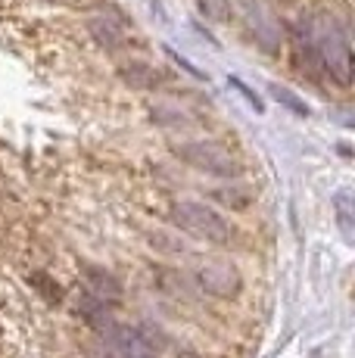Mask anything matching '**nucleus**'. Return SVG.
<instances>
[{
	"label": "nucleus",
	"instance_id": "nucleus-1",
	"mask_svg": "<svg viewBox=\"0 0 355 358\" xmlns=\"http://www.w3.org/2000/svg\"><path fill=\"white\" fill-rule=\"evenodd\" d=\"M305 44H309L312 59L337 81L340 87L352 85V47L346 38L343 25L337 19L318 16L315 22L305 29Z\"/></svg>",
	"mask_w": 355,
	"mask_h": 358
},
{
	"label": "nucleus",
	"instance_id": "nucleus-2",
	"mask_svg": "<svg viewBox=\"0 0 355 358\" xmlns=\"http://www.w3.org/2000/svg\"><path fill=\"white\" fill-rule=\"evenodd\" d=\"M172 222L181 231L194 234V237L206 240V243H228L231 240V224L206 203H196V199H181L172 206Z\"/></svg>",
	"mask_w": 355,
	"mask_h": 358
},
{
	"label": "nucleus",
	"instance_id": "nucleus-3",
	"mask_svg": "<svg viewBox=\"0 0 355 358\" xmlns=\"http://www.w3.org/2000/svg\"><path fill=\"white\" fill-rule=\"evenodd\" d=\"M175 156L187 162L190 169L206 171V175H212V178H237V175L243 171L240 162H237L234 156L228 153V150H222V147H218V143H212V141H187V143H178V147H175Z\"/></svg>",
	"mask_w": 355,
	"mask_h": 358
},
{
	"label": "nucleus",
	"instance_id": "nucleus-4",
	"mask_svg": "<svg viewBox=\"0 0 355 358\" xmlns=\"http://www.w3.org/2000/svg\"><path fill=\"white\" fill-rule=\"evenodd\" d=\"M200 287L206 293L224 296V299H228V296L240 293L243 280H240V271H237L231 262H209V265L200 271Z\"/></svg>",
	"mask_w": 355,
	"mask_h": 358
},
{
	"label": "nucleus",
	"instance_id": "nucleus-5",
	"mask_svg": "<svg viewBox=\"0 0 355 358\" xmlns=\"http://www.w3.org/2000/svg\"><path fill=\"white\" fill-rule=\"evenodd\" d=\"M85 280H87V293L103 299L106 306H115L122 299V280L113 271L100 265H85Z\"/></svg>",
	"mask_w": 355,
	"mask_h": 358
},
{
	"label": "nucleus",
	"instance_id": "nucleus-6",
	"mask_svg": "<svg viewBox=\"0 0 355 358\" xmlns=\"http://www.w3.org/2000/svg\"><path fill=\"white\" fill-rule=\"evenodd\" d=\"M87 31L94 34V41H97L100 47H106V50H119V47L128 44L125 38V29H122L115 19H106V16H94L87 19Z\"/></svg>",
	"mask_w": 355,
	"mask_h": 358
},
{
	"label": "nucleus",
	"instance_id": "nucleus-7",
	"mask_svg": "<svg viewBox=\"0 0 355 358\" xmlns=\"http://www.w3.org/2000/svg\"><path fill=\"white\" fill-rule=\"evenodd\" d=\"M333 212H337V228L343 234L346 243H352L355 237V199L349 190H340L337 196H333Z\"/></svg>",
	"mask_w": 355,
	"mask_h": 358
},
{
	"label": "nucleus",
	"instance_id": "nucleus-8",
	"mask_svg": "<svg viewBox=\"0 0 355 358\" xmlns=\"http://www.w3.org/2000/svg\"><path fill=\"white\" fill-rule=\"evenodd\" d=\"M122 78H125L131 87H138V91H153L156 85H162V72H156V69L147 66V63L122 66Z\"/></svg>",
	"mask_w": 355,
	"mask_h": 358
},
{
	"label": "nucleus",
	"instance_id": "nucleus-9",
	"mask_svg": "<svg viewBox=\"0 0 355 358\" xmlns=\"http://www.w3.org/2000/svg\"><path fill=\"white\" fill-rule=\"evenodd\" d=\"M271 97H275L281 106H287L290 113H296V115H309V106H305V100H299L296 94L290 91V87H281V85H271Z\"/></svg>",
	"mask_w": 355,
	"mask_h": 358
},
{
	"label": "nucleus",
	"instance_id": "nucleus-10",
	"mask_svg": "<svg viewBox=\"0 0 355 358\" xmlns=\"http://www.w3.org/2000/svg\"><path fill=\"white\" fill-rule=\"evenodd\" d=\"M215 196L222 199L224 206H231V209H243V206H249V199H252V194H247V196H237L234 190H231V194H224V190H215Z\"/></svg>",
	"mask_w": 355,
	"mask_h": 358
},
{
	"label": "nucleus",
	"instance_id": "nucleus-11",
	"mask_svg": "<svg viewBox=\"0 0 355 358\" xmlns=\"http://www.w3.org/2000/svg\"><path fill=\"white\" fill-rule=\"evenodd\" d=\"M231 87H237V91H240V94H243V97H247V100L252 103V109H256V113H265V103H262V100H259V94H252V91H249V87H247V85H243V81H240V78H231Z\"/></svg>",
	"mask_w": 355,
	"mask_h": 358
}]
</instances>
